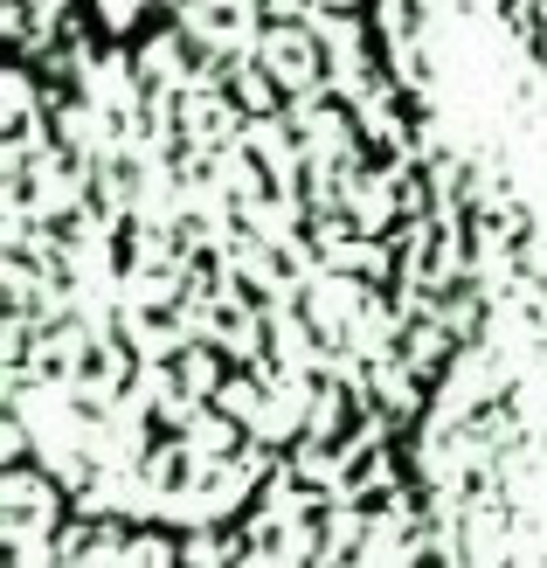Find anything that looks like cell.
Instances as JSON below:
<instances>
[{
  "label": "cell",
  "mask_w": 547,
  "mask_h": 568,
  "mask_svg": "<svg viewBox=\"0 0 547 568\" xmlns=\"http://www.w3.org/2000/svg\"><path fill=\"white\" fill-rule=\"evenodd\" d=\"M256 63L277 77L284 104H298V98H320V91H326V42H320V28H312V21H271V14H264V36H256Z\"/></svg>",
  "instance_id": "obj_1"
}]
</instances>
